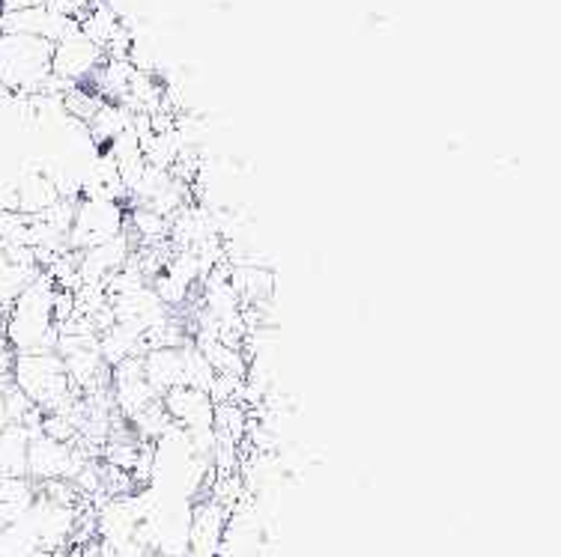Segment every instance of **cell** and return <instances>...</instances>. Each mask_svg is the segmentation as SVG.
<instances>
[{
  "instance_id": "52a82bcc",
  "label": "cell",
  "mask_w": 561,
  "mask_h": 557,
  "mask_svg": "<svg viewBox=\"0 0 561 557\" xmlns=\"http://www.w3.org/2000/svg\"><path fill=\"white\" fill-rule=\"evenodd\" d=\"M31 439V429L24 423H7L0 429V477H27Z\"/></svg>"
},
{
  "instance_id": "3957f363",
  "label": "cell",
  "mask_w": 561,
  "mask_h": 557,
  "mask_svg": "<svg viewBox=\"0 0 561 557\" xmlns=\"http://www.w3.org/2000/svg\"><path fill=\"white\" fill-rule=\"evenodd\" d=\"M126 227V212L119 209L114 200H93V197H81L76 206V224L66 236V247L72 254H81L87 247L102 245L111 236L123 233Z\"/></svg>"
},
{
  "instance_id": "6da1fadb",
  "label": "cell",
  "mask_w": 561,
  "mask_h": 557,
  "mask_svg": "<svg viewBox=\"0 0 561 557\" xmlns=\"http://www.w3.org/2000/svg\"><path fill=\"white\" fill-rule=\"evenodd\" d=\"M55 45L39 36L0 33V86L19 96H39L51 78Z\"/></svg>"
},
{
  "instance_id": "8992f818",
  "label": "cell",
  "mask_w": 561,
  "mask_h": 557,
  "mask_svg": "<svg viewBox=\"0 0 561 557\" xmlns=\"http://www.w3.org/2000/svg\"><path fill=\"white\" fill-rule=\"evenodd\" d=\"M144 379L159 397L168 394L171 387L183 385V355H180V349H147Z\"/></svg>"
},
{
  "instance_id": "30bf717a",
  "label": "cell",
  "mask_w": 561,
  "mask_h": 557,
  "mask_svg": "<svg viewBox=\"0 0 561 557\" xmlns=\"http://www.w3.org/2000/svg\"><path fill=\"white\" fill-rule=\"evenodd\" d=\"M3 3V12H12V10H27V7H39L45 0H0Z\"/></svg>"
},
{
  "instance_id": "ba28073f",
  "label": "cell",
  "mask_w": 561,
  "mask_h": 557,
  "mask_svg": "<svg viewBox=\"0 0 561 557\" xmlns=\"http://www.w3.org/2000/svg\"><path fill=\"white\" fill-rule=\"evenodd\" d=\"M126 230L135 233V239H140L144 245H159L162 239H168V221L147 206H135L126 214Z\"/></svg>"
},
{
  "instance_id": "277c9868",
  "label": "cell",
  "mask_w": 561,
  "mask_h": 557,
  "mask_svg": "<svg viewBox=\"0 0 561 557\" xmlns=\"http://www.w3.org/2000/svg\"><path fill=\"white\" fill-rule=\"evenodd\" d=\"M105 63V51L87 39L84 33L72 31L64 36L60 43H55V54H51V76L66 81V84L81 86L87 84L99 66Z\"/></svg>"
},
{
  "instance_id": "5b68a950",
  "label": "cell",
  "mask_w": 561,
  "mask_h": 557,
  "mask_svg": "<svg viewBox=\"0 0 561 557\" xmlns=\"http://www.w3.org/2000/svg\"><path fill=\"white\" fill-rule=\"evenodd\" d=\"M164 411L171 415V420L176 427L183 429H197V427H213V399L206 391H197V387L176 385L171 387L168 394H162Z\"/></svg>"
},
{
  "instance_id": "7a4b0ae2",
  "label": "cell",
  "mask_w": 561,
  "mask_h": 557,
  "mask_svg": "<svg viewBox=\"0 0 561 557\" xmlns=\"http://www.w3.org/2000/svg\"><path fill=\"white\" fill-rule=\"evenodd\" d=\"M12 385L31 399L33 406L43 408V415L64 411L76 394L66 375L64 358L57 352H33L15 355L12 361Z\"/></svg>"
},
{
  "instance_id": "9c48e42d",
  "label": "cell",
  "mask_w": 561,
  "mask_h": 557,
  "mask_svg": "<svg viewBox=\"0 0 561 557\" xmlns=\"http://www.w3.org/2000/svg\"><path fill=\"white\" fill-rule=\"evenodd\" d=\"M43 7L51 12V15H60L66 22L78 24L87 15V10L93 7V0H45Z\"/></svg>"
}]
</instances>
